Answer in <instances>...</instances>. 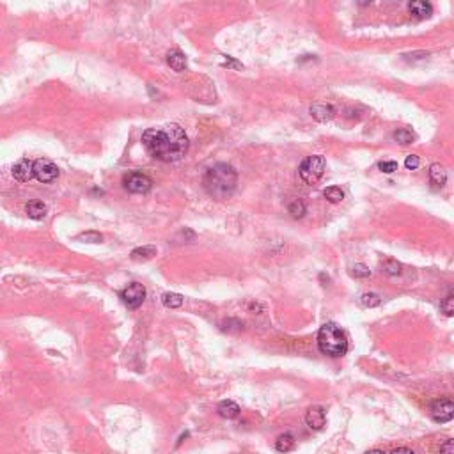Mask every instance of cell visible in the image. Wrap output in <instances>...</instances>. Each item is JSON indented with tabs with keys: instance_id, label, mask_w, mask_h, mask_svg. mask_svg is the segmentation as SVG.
<instances>
[{
	"instance_id": "1",
	"label": "cell",
	"mask_w": 454,
	"mask_h": 454,
	"mask_svg": "<svg viewBox=\"0 0 454 454\" xmlns=\"http://www.w3.org/2000/svg\"><path fill=\"white\" fill-rule=\"evenodd\" d=\"M142 144L147 153L160 161H178L188 151V137L179 124L146 129L142 135Z\"/></svg>"
},
{
	"instance_id": "2",
	"label": "cell",
	"mask_w": 454,
	"mask_h": 454,
	"mask_svg": "<svg viewBox=\"0 0 454 454\" xmlns=\"http://www.w3.org/2000/svg\"><path fill=\"white\" fill-rule=\"evenodd\" d=\"M238 185V172L229 164H215L206 171L203 178V186L208 196L215 199H227L233 196Z\"/></svg>"
},
{
	"instance_id": "3",
	"label": "cell",
	"mask_w": 454,
	"mask_h": 454,
	"mask_svg": "<svg viewBox=\"0 0 454 454\" xmlns=\"http://www.w3.org/2000/svg\"><path fill=\"white\" fill-rule=\"evenodd\" d=\"M318 348L323 355L342 356L348 351V337L337 323H325L318 332Z\"/></svg>"
},
{
	"instance_id": "4",
	"label": "cell",
	"mask_w": 454,
	"mask_h": 454,
	"mask_svg": "<svg viewBox=\"0 0 454 454\" xmlns=\"http://www.w3.org/2000/svg\"><path fill=\"white\" fill-rule=\"evenodd\" d=\"M323 172H325V158L319 156V154L305 158L300 165V178L304 179L307 185H314V183H318L319 178L323 176Z\"/></svg>"
},
{
	"instance_id": "5",
	"label": "cell",
	"mask_w": 454,
	"mask_h": 454,
	"mask_svg": "<svg viewBox=\"0 0 454 454\" xmlns=\"http://www.w3.org/2000/svg\"><path fill=\"white\" fill-rule=\"evenodd\" d=\"M119 298L128 309H139L146 300V287L140 282H132L128 284V287L119 291Z\"/></svg>"
},
{
	"instance_id": "6",
	"label": "cell",
	"mask_w": 454,
	"mask_h": 454,
	"mask_svg": "<svg viewBox=\"0 0 454 454\" xmlns=\"http://www.w3.org/2000/svg\"><path fill=\"white\" fill-rule=\"evenodd\" d=\"M430 413L435 423H440V424L449 423V420L454 419V401H451L447 398L437 399V401L431 403Z\"/></svg>"
},
{
	"instance_id": "7",
	"label": "cell",
	"mask_w": 454,
	"mask_h": 454,
	"mask_svg": "<svg viewBox=\"0 0 454 454\" xmlns=\"http://www.w3.org/2000/svg\"><path fill=\"white\" fill-rule=\"evenodd\" d=\"M122 185H124V188L132 193H146L151 190L153 181H151L149 176L142 174V172H129V174H126L124 179H122Z\"/></svg>"
},
{
	"instance_id": "8",
	"label": "cell",
	"mask_w": 454,
	"mask_h": 454,
	"mask_svg": "<svg viewBox=\"0 0 454 454\" xmlns=\"http://www.w3.org/2000/svg\"><path fill=\"white\" fill-rule=\"evenodd\" d=\"M34 176L41 183H52L59 176V169H57V165L53 161L41 158V160L34 161Z\"/></svg>"
},
{
	"instance_id": "9",
	"label": "cell",
	"mask_w": 454,
	"mask_h": 454,
	"mask_svg": "<svg viewBox=\"0 0 454 454\" xmlns=\"http://www.w3.org/2000/svg\"><path fill=\"white\" fill-rule=\"evenodd\" d=\"M327 423V413L321 406H311L305 413V424H307L311 430L318 431L325 426Z\"/></svg>"
},
{
	"instance_id": "10",
	"label": "cell",
	"mask_w": 454,
	"mask_h": 454,
	"mask_svg": "<svg viewBox=\"0 0 454 454\" xmlns=\"http://www.w3.org/2000/svg\"><path fill=\"white\" fill-rule=\"evenodd\" d=\"M13 176H14V179H18V181H23V183L30 181L32 178H36L34 176V161L20 160L13 167Z\"/></svg>"
},
{
	"instance_id": "11",
	"label": "cell",
	"mask_w": 454,
	"mask_h": 454,
	"mask_svg": "<svg viewBox=\"0 0 454 454\" xmlns=\"http://www.w3.org/2000/svg\"><path fill=\"white\" fill-rule=\"evenodd\" d=\"M408 9L417 20H424V18H430L433 14V6L426 0H413V2L408 4Z\"/></svg>"
},
{
	"instance_id": "12",
	"label": "cell",
	"mask_w": 454,
	"mask_h": 454,
	"mask_svg": "<svg viewBox=\"0 0 454 454\" xmlns=\"http://www.w3.org/2000/svg\"><path fill=\"white\" fill-rule=\"evenodd\" d=\"M309 114H311L316 121L325 122V121H330V119L336 115V110H334L332 105H327V103H314V105L311 107V110H309Z\"/></svg>"
},
{
	"instance_id": "13",
	"label": "cell",
	"mask_w": 454,
	"mask_h": 454,
	"mask_svg": "<svg viewBox=\"0 0 454 454\" xmlns=\"http://www.w3.org/2000/svg\"><path fill=\"white\" fill-rule=\"evenodd\" d=\"M25 211H27V215L32 218V220H41V218L46 217V213H48V208H46V204L43 203V201H28L27 204H25Z\"/></svg>"
},
{
	"instance_id": "14",
	"label": "cell",
	"mask_w": 454,
	"mask_h": 454,
	"mask_svg": "<svg viewBox=\"0 0 454 454\" xmlns=\"http://www.w3.org/2000/svg\"><path fill=\"white\" fill-rule=\"evenodd\" d=\"M167 64L172 68L174 71H185L186 70V57L183 52L179 50H172V52L167 53Z\"/></svg>"
},
{
	"instance_id": "15",
	"label": "cell",
	"mask_w": 454,
	"mask_h": 454,
	"mask_svg": "<svg viewBox=\"0 0 454 454\" xmlns=\"http://www.w3.org/2000/svg\"><path fill=\"white\" fill-rule=\"evenodd\" d=\"M430 181L437 188H442L445 185V181H447V172H445V169L440 164H433L430 167Z\"/></svg>"
},
{
	"instance_id": "16",
	"label": "cell",
	"mask_w": 454,
	"mask_h": 454,
	"mask_svg": "<svg viewBox=\"0 0 454 454\" xmlns=\"http://www.w3.org/2000/svg\"><path fill=\"white\" fill-rule=\"evenodd\" d=\"M217 412H218V415L224 417V419H236V417L240 415V406H238L234 401H231V399H225V401H222L220 405H218Z\"/></svg>"
},
{
	"instance_id": "17",
	"label": "cell",
	"mask_w": 454,
	"mask_h": 454,
	"mask_svg": "<svg viewBox=\"0 0 454 454\" xmlns=\"http://www.w3.org/2000/svg\"><path fill=\"white\" fill-rule=\"evenodd\" d=\"M293 447H295V437L291 433L280 435V437L275 440V449L279 452H289V451H293Z\"/></svg>"
},
{
	"instance_id": "18",
	"label": "cell",
	"mask_w": 454,
	"mask_h": 454,
	"mask_svg": "<svg viewBox=\"0 0 454 454\" xmlns=\"http://www.w3.org/2000/svg\"><path fill=\"white\" fill-rule=\"evenodd\" d=\"M154 255H156V247H153V245L139 247L132 250V259H135V261H146V259H151Z\"/></svg>"
},
{
	"instance_id": "19",
	"label": "cell",
	"mask_w": 454,
	"mask_h": 454,
	"mask_svg": "<svg viewBox=\"0 0 454 454\" xmlns=\"http://www.w3.org/2000/svg\"><path fill=\"white\" fill-rule=\"evenodd\" d=\"M243 325L245 323L241 321V319L229 318V319H225V321L220 323V329L224 330V332H229V334H238V332L243 330Z\"/></svg>"
},
{
	"instance_id": "20",
	"label": "cell",
	"mask_w": 454,
	"mask_h": 454,
	"mask_svg": "<svg viewBox=\"0 0 454 454\" xmlns=\"http://www.w3.org/2000/svg\"><path fill=\"white\" fill-rule=\"evenodd\" d=\"M161 302H164V305L167 309H178L183 305V297L178 293H165L161 297Z\"/></svg>"
},
{
	"instance_id": "21",
	"label": "cell",
	"mask_w": 454,
	"mask_h": 454,
	"mask_svg": "<svg viewBox=\"0 0 454 454\" xmlns=\"http://www.w3.org/2000/svg\"><path fill=\"white\" fill-rule=\"evenodd\" d=\"M381 268H383V272L387 273V275L391 277H396L401 273V263H398L396 259H385L383 263H381Z\"/></svg>"
},
{
	"instance_id": "22",
	"label": "cell",
	"mask_w": 454,
	"mask_h": 454,
	"mask_svg": "<svg viewBox=\"0 0 454 454\" xmlns=\"http://www.w3.org/2000/svg\"><path fill=\"white\" fill-rule=\"evenodd\" d=\"M323 196H325V199L329 201V203H332V204H337V203H341V201L344 199V193H342V190L339 188V186H329V188L323 192Z\"/></svg>"
},
{
	"instance_id": "23",
	"label": "cell",
	"mask_w": 454,
	"mask_h": 454,
	"mask_svg": "<svg viewBox=\"0 0 454 454\" xmlns=\"http://www.w3.org/2000/svg\"><path fill=\"white\" fill-rule=\"evenodd\" d=\"M287 211H289L291 217H293V218H302L305 215V211H307V208H305L304 201L295 199L293 203H289V206H287Z\"/></svg>"
},
{
	"instance_id": "24",
	"label": "cell",
	"mask_w": 454,
	"mask_h": 454,
	"mask_svg": "<svg viewBox=\"0 0 454 454\" xmlns=\"http://www.w3.org/2000/svg\"><path fill=\"white\" fill-rule=\"evenodd\" d=\"M394 140L401 146H408L415 140V135L410 129H398V132H394Z\"/></svg>"
},
{
	"instance_id": "25",
	"label": "cell",
	"mask_w": 454,
	"mask_h": 454,
	"mask_svg": "<svg viewBox=\"0 0 454 454\" xmlns=\"http://www.w3.org/2000/svg\"><path fill=\"white\" fill-rule=\"evenodd\" d=\"M360 304L367 309H373L381 304V298H380V295H376V293H364L362 297H360Z\"/></svg>"
},
{
	"instance_id": "26",
	"label": "cell",
	"mask_w": 454,
	"mask_h": 454,
	"mask_svg": "<svg viewBox=\"0 0 454 454\" xmlns=\"http://www.w3.org/2000/svg\"><path fill=\"white\" fill-rule=\"evenodd\" d=\"M78 240L85 241V243H102L103 236L100 233H96V231H87V233H82L80 236H78Z\"/></svg>"
},
{
	"instance_id": "27",
	"label": "cell",
	"mask_w": 454,
	"mask_h": 454,
	"mask_svg": "<svg viewBox=\"0 0 454 454\" xmlns=\"http://www.w3.org/2000/svg\"><path fill=\"white\" fill-rule=\"evenodd\" d=\"M351 273H353V277H356V279H367V277H371L369 266L362 265V263H356V265L353 266Z\"/></svg>"
},
{
	"instance_id": "28",
	"label": "cell",
	"mask_w": 454,
	"mask_h": 454,
	"mask_svg": "<svg viewBox=\"0 0 454 454\" xmlns=\"http://www.w3.org/2000/svg\"><path fill=\"white\" fill-rule=\"evenodd\" d=\"M440 309L445 316H454V295H449L442 300Z\"/></svg>"
},
{
	"instance_id": "29",
	"label": "cell",
	"mask_w": 454,
	"mask_h": 454,
	"mask_svg": "<svg viewBox=\"0 0 454 454\" xmlns=\"http://www.w3.org/2000/svg\"><path fill=\"white\" fill-rule=\"evenodd\" d=\"M419 165H420V160H419V156H417V154H408V156H406L405 167L408 169V171H415Z\"/></svg>"
},
{
	"instance_id": "30",
	"label": "cell",
	"mask_w": 454,
	"mask_h": 454,
	"mask_svg": "<svg viewBox=\"0 0 454 454\" xmlns=\"http://www.w3.org/2000/svg\"><path fill=\"white\" fill-rule=\"evenodd\" d=\"M378 167H380V171L385 172V174H392V172L398 171V164H396V161H380Z\"/></svg>"
},
{
	"instance_id": "31",
	"label": "cell",
	"mask_w": 454,
	"mask_h": 454,
	"mask_svg": "<svg viewBox=\"0 0 454 454\" xmlns=\"http://www.w3.org/2000/svg\"><path fill=\"white\" fill-rule=\"evenodd\" d=\"M440 454H454V438L444 442L440 447Z\"/></svg>"
},
{
	"instance_id": "32",
	"label": "cell",
	"mask_w": 454,
	"mask_h": 454,
	"mask_svg": "<svg viewBox=\"0 0 454 454\" xmlns=\"http://www.w3.org/2000/svg\"><path fill=\"white\" fill-rule=\"evenodd\" d=\"M224 66H227V68H236V70H243V64H240V62H236V60H233L229 55L225 57Z\"/></svg>"
},
{
	"instance_id": "33",
	"label": "cell",
	"mask_w": 454,
	"mask_h": 454,
	"mask_svg": "<svg viewBox=\"0 0 454 454\" xmlns=\"http://www.w3.org/2000/svg\"><path fill=\"white\" fill-rule=\"evenodd\" d=\"M388 454H415V452H413L412 449H408V447H398V449H394V451L388 452Z\"/></svg>"
},
{
	"instance_id": "34",
	"label": "cell",
	"mask_w": 454,
	"mask_h": 454,
	"mask_svg": "<svg viewBox=\"0 0 454 454\" xmlns=\"http://www.w3.org/2000/svg\"><path fill=\"white\" fill-rule=\"evenodd\" d=\"M188 435H190V433H188V431H186V433H185V435H181V437H179V440H178V444H176V447H178V445H181V442H183V440H185V438H188Z\"/></svg>"
},
{
	"instance_id": "35",
	"label": "cell",
	"mask_w": 454,
	"mask_h": 454,
	"mask_svg": "<svg viewBox=\"0 0 454 454\" xmlns=\"http://www.w3.org/2000/svg\"><path fill=\"white\" fill-rule=\"evenodd\" d=\"M366 454H387V452L380 451V449H373V451H367Z\"/></svg>"
},
{
	"instance_id": "36",
	"label": "cell",
	"mask_w": 454,
	"mask_h": 454,
	"mask_svg": "<svg viewBox=\"0 0 454 454\" xmlns=\"http://www.w3.org/2000/svg\"><path fill=\"white\" fill-rule=\"evenodd\" d=\"M319 279H321V280H323V282H330L329 275H325V273H319Z\"/></svg>"
}]
</instances>
